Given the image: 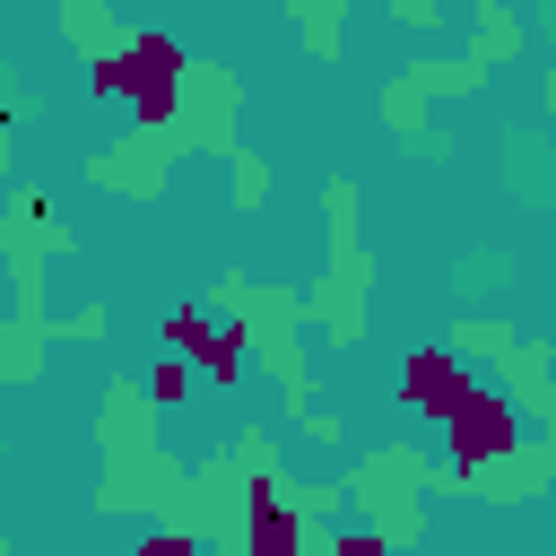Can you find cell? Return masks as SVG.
Segmentation results:
<instances>
[{
  "label": "cell",
  "mask_w": 556,
  "mask_h": 556,
  "mask_svg": "<svg viewBox=\"0 0 556 556\" xmlns=\"http://www.w3.org/2000/svg\"><path fill=\"white\" fill-rule=\"evenodd\" d=\"M521 443H530V417H521V400H513V391H495V382H478V391H469V408L443 426V460H452L443 478H452V486H469V478L504 469Z\"/></svg>",
  "instance_id": "1"
},
{
  "label": "cell",
  "mask_w": 556,
  "mask_h": 556,
  "mask_svg": "<svg viewBox=\"0 0 556 556\" xmlns=\"http://www.w3.org/2000/svg\"><path fill=\"white\" fill-rule=\"evenodd\" d=\"M182 70H191V52L165 26H130L122 35V104L139 113V130H165L182 113Z\"/></svg>",
  "instance_id": "2"
},
{
  "label": "cell",
  "mask_w": 556,
  "mask_h": 556,
  "mask_svg": "<svg viewBox=\"0 0 556 556\" xmlns=\"http://www.w3.org/2000/svg\"><path fill=\"white\" fill-rule=\"evenodd\" d=\"M469 391H478V374H469L452 348H408V356H400V408H408V417L452 426V417L469 408Z\"/></svg>",
  "instance_id": "3"
},
{
  "label": "cell",
  "mask_w": 556,
  "mask_h": 556,
  "mask_svg": "<svg viewBox=\"0 0 556 556\" xmlns=\"http://www.w3.org/2000/svg\"><path fill=\"white\" fill-rule=\"evenodd\" d=\"M287 469H252L243 478V556H304V513L287 495Z\"/></svg>",
  "instance_id": "4"
},
{
  "label": "cell",
  "mask_w": 556,
  "mask_h": 556,
  "mask_svg": "<svg viewBox=\"0 0 556 556\" xmlns=\"http://www.w3.org/2000/svg\"><path fill=\"white\" fill-rule=\"evenodd\" d=\"M243 365H252V330H235V321H217V339H208V356H200V374H208L217 391H235V382H243Z\"/></svg>",
  "instance_id": "5"
},
{
  "label": "cell",
  "mask_w": 556,
  "mask_h": 556,
  "mask_svg": "<svg viewBox=\"0 0 556 556\" xmlns=\"http://www.w3.org/2000/svg\"><path fill=\"white\" fill-rule=\"evenodd\" d=\"M469 26H478V52H486V61H504V52H521V17H513V9H495V0H486V9L469 17Z\"/></svg>",
  "instance_id": "6"
},
{
  "label": "cell",
  "mask_w": 556,
  "mask_h": 556,
  "mask_svg": "<svg viewBox=\"0 0 556 556\" xmlns=\"http://www.w3.org/2000/svg\"><path fill=\"white\" fill-rule=\"evenodd\" d=\"M165 339H174V348L200 365V356H208V339H217V321H208L200 304H174V313H165Z\"/></svg>",
  "instance_id": "7"
},
{
  "label": "cell",
  "mask_w": 556,
  "mask_h": 556,
  "mask_svg": "<svg viewBox=\"0 0 556 556\" xmlns=\"http://www.w3.org/2000/svg\"><path fill=\"white\" fill-rule=\"evenodd\" d=\"M513 348H521V339H513L504 321H460V330H452V356H460V365H469V356H513Z\"/></svg>",
  "instance_id": "8"
},
{
  "label": "cell",
  "mask_w": 556,
  "mask_h": 556,
  "mask_svg": "<svg viewBox=\"0 0 556 556\" xmlns=\"http://www.w3.org/2000/svg\"><path fill=\"white\" fill-rule=\"evenodd\" d=\"M252 313H261V321H295V304H287V295H252ZM261 365H278V374L295 382V348H287V339H269V348H261Z\"/></svg>",
  "instance_id": "9"
},
{
  "label": "cell",
  "mask_w": 556,
  "mask_h": 556,
  "mask_svg": "<svg viewBox=\"0 0 556 556\" xmlns=\"http://www.w3.org/2000/svg\"><path fill=\"white\" fill-rule=\"evenodd\" d=\"M148 400H156V408H182V400H191V365H182V356H165V365L148 374Z\"/></svg>",
  "instance_id": "10"
},
{
  "label": "cell",
  "mask_w": 556,
  "mask_h": 556,
  "mask_svg": "<svg viewBox=\"0 0 556 556\" xmlns=\"http://www.w3.org/2000/svg\"><path fill=\"white\" fill-rule=\"evenodd\" d=\"M330 556H391V530H374V521H348V530L330 539Z\"/></svg>",
  "instance_id": "11"
},
{
  "label": "cell",
  "mask_w": 556,
  "mask_h": 556,
  "mask_svg": "<svg viewBox=\"0 0 556 556\" xmlns=\"http://www.w3.org/2000/svg\"><path fill=\"white\" fill-rule=\"evenodd\" d=\"M261 191H269V165L261 156H235V208H261Z\"/></svg>",
  "instance_id": "12"
},
{
  "label": "cell",
  "mask_w": 556,
  "mask_h": 556,
  "mask_svg": "<svg viewBox=\"0 0 556 556\" xmlns=\"http://www.w3.org/2000/svg\"><path fill=\"white\" fill-rule=\"evenodd\" d=\"M139 556H200V539H191V530H148Z\"/></svg>",
  "instance_id": "13"
},
{
  "label": "cell",
  "mask_w": 556,
  "mask_h": 556,
  "mask_svg": "<svg viewBox=\"0 0 556 556\" xmlns=\"http://www.w3.org/2000/svg\"><path fill=\"white\" fill-rule=\"evenodd\" d=\"M0 174H9V122H0Z\"/></svg>",
  "instance_id": "14"
},
{
  "label": "cell",
  "mask_w": 556,
  "mask_h": 556,
  "mask_svg": "<svg viewBox=\"0 0 556 556\" xmlns=\"http://www.w3.org/2000/svg\"><path fill=\"white\" fill-rule=\"evenodd\" d=\"M547 104H556V78H547Z\"/></svg>",
  "instance_id": "15"
}]
</instances>
